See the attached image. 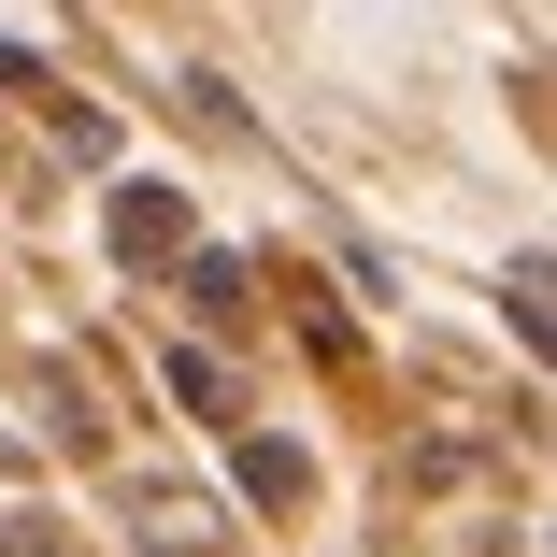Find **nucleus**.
I'll return each instance as SVG.
<instances>
[{
  "label": "nucleus",
  "instance_id": "1",
  "mask_svg": "<svg viewBox=\"0 0 557 557\" xmlns=\"http://www.w3.org/2000/svg\"><path fill=\"white\" fill-rule=\"evenodd\" d=\"M115 258H129V272L186 258V186H115Z\"/></svg>",
  "mask_w": 557,
  "mask_h": 557
},
{
  "label": "nucleus",
  "instance_id": "2",
  "mask_svg": "<svg viewBox=\"0 0 557 557\" xmlns=\"http://www.w3.org/2000/svg\"><path fill=\"white\" fill-rule=\"evenodd\" d=\"M230 472H244L258 515H300V500H314V458H300V443H258V429H244V443H230Z\"/></svg>",
  "mask_w": 557,
  "mask_h": 557
},
{
  "label": "nucleus",
  "instance_id": "3",
  "mask_svg": "<svg viewBox=\"0 0 557 557\" xmlns=\"http://www.w3.org/2000/svg\"><path fill=\"white\" fill-rule=\"evenodd\" d=\"M186 300H200L214 329H244V314H258V272H244V258H186Z\"/></svg>",
  "mask_w": 557,
  "mask_h": 557
},
{
  "label": "nucleus",
  "instance_id": "4",
  "mask_svg": "<svg viewBox=\"0 0 557 557\" xmlns=\"http://www.w3.org/2000/svg\"><path fill=\"white\" fill-rule=\"evenodd\" d=\"M172 400H186L200 429H244V414H230V358H200V344H172Z\"/></svg>",
  "mask_w": 557,
  "mask_h": 557
},
{
  "label": "nucleus",
  "instance_id": "5",
  "mask_svg": "<svg viewBox=\"0 0 557 557\" xmlns=\"http://www.w3.org/2000/svg\"><path fill=\"white\" fill-rule=\"evenodd\" d=\"M543 286H557L543 258H515V272H500V314H515V344H543V329H557V300H543Z\"/></svg>",
  "mask_w": 557,
  "mask_h": 557
},
{
  "label": "nucleus",
  "instance_id": "6",
  "mask_svg": "<svg viewBox=\"0 0 557 557\" xmlns=\"http://www.w3.org/2000/svg\"><path fill=\"white\" fill-rule=\"evenodd\" d=\"M0 557H72V543H44V529H29V515H15V529H0Z\"/></svg>",
  "mask_w": 557,
  "mask_h": 557
}]
</instances>
